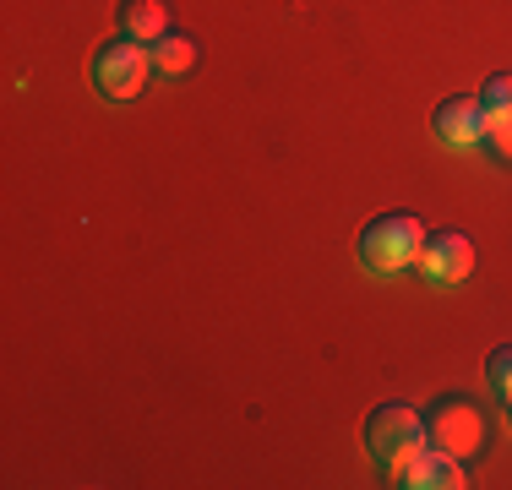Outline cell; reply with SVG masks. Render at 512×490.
Wrapping results in <instances>:
<instances>
[{
    "instance_id": "cell-3",
    "label": "cell",
    "mask_w": 512,
    "mask_h": 490,
    "mask_svg": "<svg viewBox=\"0 0 512 490\" xmlns=\"http://www.w3.org/2000/svg\"><path fill=\"white\" fill-rule=\"evenodd\" d=\"M420 447H425V420L409 403H382V409H371V420H365V452H371L382 469L398 474Z\"/></svg>"
},
{
    "instance_id": "cell-5",
    "label": "cell",
    "mask_w": 512,
    "mask_h": 490,
    "mask_svg": "<svg viewBox=\"0 0 512 490\" xmlns=\"http://www.w3.org/2000/svg\"><path fill=\"white\" fill-rule=\"evenodd\" d=\"M414 267H420L431 284H463V278L474 273V240L458 235V229H436V235H425Z\"/></svg>"
},
{
    "instance_id": "cell-13",
    "label": "cell",
    "mask_w": 512,
    "mask_h": 490,
    "mask_svg": "<svg viewBox=\"0 0 512 490\" xmlns=\"http://www.w3.org/2000/svg\"><path fill=\"white\" fill-rule=\"evenodd\" d=\"M507 420H512V403H507Z\"/></svg>"
},
{
    "instance_id": "cell-6",
    "label": "cell",
    "mask_w": 512,
    "mask_h": 490,
    "mask_svg": "<svg viewBox=\"0 0 512 490\" xmlns=\"http://www.w3.org/2000/svg\"><path fill=\"white\" fill-rule=\"evenodd\" d=\"M398 485H409V490H458V485H469V474H463V458H453V452L420 447L404 469H398Z\"/></svg>"
},
{
    "instance_id": "cell-10",
    "label": "cell",
    "mask_w": 512,
    "mask_h": 490,
    "mask_svg": "<svg viewBox=\"0 0 512 490\" xmlns=\"http://www.w3.org/2000/svg\"><path fill=\"white\" fill-rule=\"evenodd\" d=\"M480 147L496 158V164H512V115H485Z\"/></svg>"
},
{
    "instance_id": "cell-9",
    "label": "cell",
    "mask_w": 512,
    "mask_h": 490,
    "mask_svg": "<svg viewBox=\"0 0 512 490\" xmlns=\"http://www.w3.org/2000/svg\"><path fill=\"white\" fill-rule=\"evenodd\" d=\"M153 66L164 71V77H186V71L197 66V39L180 33V28H169L164 39L153 44Z\"/></svg>"
},
{
    "instance_id": "cell-12",
    "label": "cell",
    "mask_w": 512,
    "mask_h": 490,
    "mask_svg": "<svg viewBox=\"0 0 512 490\" xmlns=\"http://www.w3.org/2000/svg\"><path fill=\"white\" fill-rule=\"evenodd\" d=\"M485 382H491V387L512 403V343H502V349H496L491 360H485Z\"/></svg>"
},
{
    "instance_id": "cell-7",
    "label": "cell",
    "mask_w": 512,
    "mask_h": 490,
    "mask_svg": "<svg viewBox=\"0 0 512 490\" xmlns=\"http://www.w3.org/2000/svg\"><path fill=\"white\" fill-rule=\"evenodd\" d=\"M480 131H485L480 98H447V104L436 109V137L447 147H480Z\"/></svg>"
},
{
    "instance_id": "cell-1",
    "label": "cell",
    "mask_w": 512,
    "mask_h": 490,
    "mask_svg": "<svg viewBox=\"0 0 512 490\" xmlns=\"http://www.w3.org/2000/svg\"><path fill=\"white\" fill-rule=\"evenodd\" d=\"M420 245H425V224L409 207H398V213H382L360 229V267L376 278H393L420 262Z\"/></svg>"
},
{
    "instance_id": "cell-2",
    "label": "cell",
    "mask_w": 512,
    "mask_h": 490,
    "mask_svg": "<svg viewBox=\"0 0 512 490\" xmlns=\"http://www.w3.org/2000/svg\"><path fill=\"white\" fill-rule=\"evenodd\" d=\"M148 71H153V49H142L137 39L115 33V39L99 44V55H93V88H99L109 104H131V98L148 88Z\"/></svg>"
},
{
    "instance_id": "cell-8",
    "label": "cell",
    "mask_w": 512,
    "mask_h": 490,
    "mask_svg": "<svg viewBox=\"0 0 512 490\" xmlns=\"http://www.w3.org/2000/svg\"><path fill=\"white\" fill-rule=\"evenodd\" d=\"M115 22H120V33L137 39V44H158L169 28H175V22H169V0H120Z\"/></svg>"
},
{
    "instance_id": "cell-11",
    "label": "cell",
    "mask_w": 512,
    "mask_h": 490,
    "mask_svg": "<svg viewBox=\"0 0 512 490\" xmlns=\"http://www.w3.org/2000/svg\"><path fill=\"white\" fill-rule=\"evenodd\" d=\"M480 109H485V115H512V71H496V77H485Z\"/></svg>"
},
{
    "instance_id": "cell-4",
    "label": "cell",
    "mask_w": 512,
    "mask_h": 490,
    "mask_svg": "<svg viewBox=\"0 0 512 490\" xmlns=\"http://www.w3.org/2000/svg\"><path fill=\"white\" fill-rule=\"evenodd\" d=\"M485 414L469 398H442L425 409V447H442L453 458H474L485 447Z\"/></svg>"
}]
</instances>
